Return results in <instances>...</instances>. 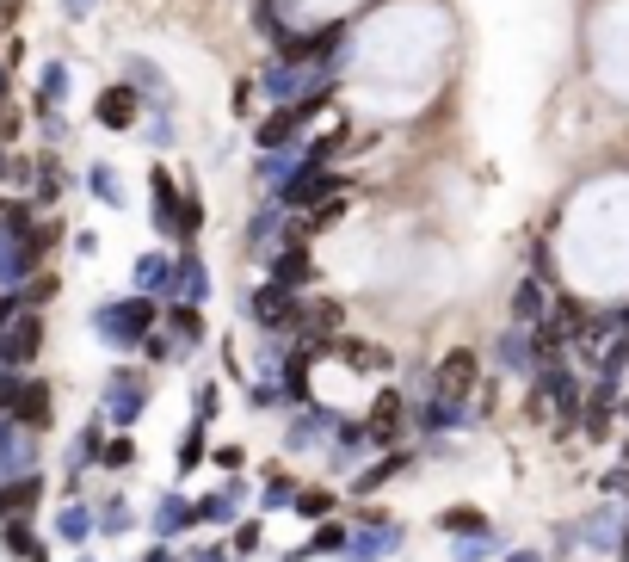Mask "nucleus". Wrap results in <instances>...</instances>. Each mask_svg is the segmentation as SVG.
Segmentation results:
<instances>
[{
  "label": "nucleus",
  "instance_id": "obj_1",
  "mask_svg": "<svg viewBox=\"0 0 629 562\" xmlns=\"http://www.w3.org/2000/svg\"><path fill=\"white\" fill-rule=\"evenodd\" d=\"M475 353H444V365H438V396L444 402H463L469 390H475Z\"/></svg>",
  "mask_w": 629,
  "mask_h": 562
},
{
  "label": "nucleus",
  "instance_id": "obj_2",
  "mask_svg": "<svg viewBox=\"0 0 629 562\" xmlns=\"http://www.w3.org/2000/svg\"><path fill=\"white\" fill-rule=\"evenodd\" d=\"M37 346H44V322H37V315H19V322L7 328V359L13 365H31Z\"/></svg>",
  "mask_w": 629,
  "mask_h": 562
},
{
  "label": "nucleus",
  "instance_id": "obj_3",
  "mask_svg": "<svg viewBox=\"0 0 629 562\" xmlns=\"http://www.w3.org/2000/svg\"><path fill=\"white\" fill-rule=\"evenodd\" d=\"M7 402H13V414L25 420V427H50V390L44 383H19Z\"/></svg>",
  "mask_w": 629,
  "mask_h": 562
},
{
  "label": "nucleus",
  "instance_id": "obj_4",
  "mask_svg": "<svg viewBox=\"0 0 629 562\" xmlns=\"http://www.w3.org/2000/svg\"><path fill=\"white\" fill-rule=\"evenodd\" d=\"M130 118H136V93H130V87H111V93L99 99V124L130 130Z\"/></svg>",
  "mask_w": 629,
  "mask_h": 562
},
{
  "label": "nucleus",
  "instance_id": "obj_5",
  "mask_svg": "<svg viewBox=\"0 0 629 562\" xmlns=\"http://www.w3.org/2000/svg\"><path fill=\"white\" fill-rule=\"evenodd\" d=\"M370 433H377L383 445L401 433V396H395V390H389V396H377V408H370Z\"/></svg>",
  "mask_w": 629,
  "mask_h": 562
},
{
  "label": "nucleus",
  "instance_id": "obj_6",
  "mask_svg": "<svg viewBox=\"0 0 629 562\" xmlns=\"http://www.w3.org/2000/svg\"><path fill=\"white\" fill-rule=\"evenodd\" d=\"M296 124H303L296 112H278V118H266V124H259V149H284L290 136H296Z\"/></svg>",
  "mask_w": 629,
  "mask_h": 562
},
{
  "label": "nucleus",
  "instance_id": "obj_7",
  "mask_svg": "<svg viewBox=\"0 0 629 562\" xmlns=\"http://www.w3.org/2000/svg\"><path fill=\"white\" fill-rule=\"evenodd\" d=\"M340 328V303H315L309 309V334H333Z\"/></svg>",
  "mask_w": 629,
  "mask_h": 562
},
{
  "label": "nucleus",
  "instance_id": "obj_8",
  "mask_svg": "<svg viewBox=\"0 0 629 562\" xmlns=\"http://www.w3.org/2000/svg\"><path fill=\"white\" fill-rule=\"evenodd\" d=\"M333 507V495H321V488H315V495H303V513H327Z\"/></svg>",
  "mask_w": 629,
  "mask_h": 562
},
{
  "label": "nucleus",
  "instance_id": "obj_9",
  "mask_svg": "<svg viewBox=\"0 0 629 562\" xmlns=\"http://www.w3.org/2000/svg\"><path fill=\"white\" fill-rule=\"evenodd\" d=\"M623 556H629V550H623Z\"/></svg>",
  "mask_w": 629,
  "mask_h": 562
}]
</instances>
